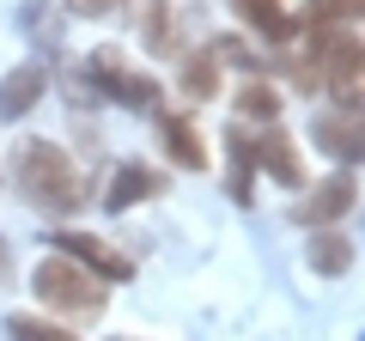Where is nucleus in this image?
Segmentation results:
<instances>
[{
  "instance_id": "f8f14e48",
  "label": "nucleus",
  "mask_w": 365,
  "mask_h": 341,
  "mask_svg": "<svg viewBox=\"0 0 365 341\" xmlns=\"http://www.w3.org/2000/svg\"><path fill=\"white\" fill-rule=\"evenodd\" d=\"M232 13L244 19L250 31H262V37H268L274 49L299 43V19H292V6H287V0H232Z\"/></svg>"
},
{
  "instance_id": "423d86ee",
  "label": "nucleus",
  "mask_w": 365,
  "mask_h": 341,
  "mask_svg": "<svg viewBox=\"0 0 365 341\" xmlns=\"http://www.w3.org/2000/svg\"><path fill=\"white\" fill-rule=\"evenodd\" d=\"M353 201H359V183H353V170H335V177H323V183L311 189V195L292 201V220L299 225H341L353 213Z\"/></svg>"
},
{
  "instance_id": "f03ea898",
  "label": "nucleus",
  "mask_w": 365,
  "mask_h": 341,
  "mask_svg": "<svg viewBox=\"0 0 365 341\" xmlns=\"http://www.w3.org/2000/svg\"><path fill=\"white\" fill-rule=\"evenodd\" d=\"M31 287H37V299L49 305L55 317H73V323H91V317H104V305H110V280H98L91 268H79L73 256H43L37 263V275H31Z\"/></svg>"
},
{
  "instance_id": "1a4fd4ad",
  "label": "nucleus",
  "mask_w": 365,
  "mask_h": 341,
  "mask_svg": "<svg viewBox=\"0 0 365 341\" xmlns=\"http://www.w3.org/2000/svg\"><path fill=\"white\" fill-rule=\"evenodd\" d=\"M43 92H49V67H43V61L13 67V73L0 79V122H25L31 110L43 104Z\"/></svg>"
},
{
  "instance_id": "6e6552de",
  "label": "nucleus",
  "mask_w": 365,
  "mask_h": 341,
  "mask_svg": "<svg viewBox=\"0 0 365 341\" xmlns=\"http://www.w3.org/2000/svg\"><path fill=\"white\" fill-rule=\"evenodd\" d=\"M55 250L73 256L79 268H91L98 280H128L134 275V256H122L110 238H91V232H55Z\"/></svg>"
},
{
  "instance_id": "20e7f679",
  "label": "nucleus",
  "mask_w": 365,
  "mask_h": 341,
  "mask_svg": "<svg viewBox=\"0 0 365 341\" xmlns=\"http://www.w3.org/2000/svg\"><path fill=\"white\" fill-rule=\"evenodd\" d=\"M86 73H91V86H98V98H116V104H128V110H158V98H165L122 49H98L86 61Z\"/></svg>"
},
{
  "instance_id": "ddd939ff",
  "label": "nucleus",
  "mask_w": 365,
  "mask_h": 341,
  "mask_svg": "<svg viewBox=\"0 0 365 341\" xmlns=\"http://www.w3.org/2000/svg\"><path fill=\"white\" fill-rule=\"evenodd\" d=\"M304 263H311L323 280H341V275L353 268V244H347V232H341V225H317L311 244H304Z\"/></svg>"
},
{
  "instance_id": "9b49d317",
  "label": "nucleus",
  "mask_w": 365,
  "mask_h": 341,
  "mask_svg": "<svg viewBox=\"0 0 365 341\" xmlns=\"http://www.w3.org/2000/svg\"><path fill=\"white\" fill-rule=\"evenodd\" d=\"M256 170H268L280 189H299L304 183V165H299V146H292V134H280L268 122V128L256 134Z\"/></svg>"
},
{
  "instance_id": "6ab92c4d",
  "label": "nucleus",
  "mask_w": 365,
  "mask_h": 341,
  "mask_svg": "<svg viewBox=\"0 0 365 341\" xmlns=\"http://www.w3.org/2000/svg\"><path fill=\"white\" fill-rule=\"evenodd\" d=\"M317 25H341V19H365V0H311Z\"/></svg>"
},
{
  "instance_id": "f257e3e1",
  "label": "nucleus",
  "mask_w": 365,
  "mask_h": 341,
  "mask_svg": "<svg viewBox=\"0 0 365 341\" xmlns=\"http://www.w3.org/2000/svg\"><path fill=\"white\" fill-rule=\"evenodd\" d=\"M13 183H19V195L37 213H49V220H67V213H79L91 201L79 165L55 141H19L13 146Z\"/></svg>"
},
{
  "instance_id": "f3484780",
  "label": "nucleus",
  "mask_w": 365,
  "mask_h": 341,
  "mask_svg": "<svg viewBox=\"0 0 365 341\" xmlns=\"http://www.w3.org/2000/svg\"><path fill=\"white\" fill-rule=\"evenodd\" d=\"M237 122H280V92L268 79H244L237 86Z\"/></svg>"
},
{
  "instance_id": "dca6fc26",
  "label": "nucleus",
  "mask_w": 365,
  "mask_h": 341,
  "mask_svg": "<svg viewBox=\"0 0 365 341\" xmlns=\"http://www.w3.org/2000/svg\"><path fill=\"white\" fill-rule=\"evenodd\" d=\"M177 61H182V92L195 98V104L220 92V55H213V43L195 49V55H177Z\"/></svg>"
},
{
  "instance_id": "9d476101",
  "label": "nucleus",
  "mask_w": 365,
  "mask_h": 341,
  "mask_svg": "<svg viewBox=\"0 0 365 341\" xmlns=\"http://www.w3.org/2000/svg\"><path fill=\"white\" fill-rule=\"evenodd\" d=\"M250 189H256V134L250 122H232L225 128V195L250 208Z\"/></svg>"
},
{
  "instance_id": "7ed1b4c3",
  "label": "nucleus",
  "mask_w": 365,
  "mask_h": 341,
  "mask_svg": "<svg viewBox=\"0 0 365 341\" xmlns=\"http://www.w3.org/2000/svg\"><path fill=\"white\" fill-rule=\"evenodd\" d=\"M311 49H317V73L341 98V110H365V43L347 25H317Z\"/></svg>"
},
{
  "instance_id": "412c9836",
  "label": "nucleus",
  "mask_w": 365,
  "mask_h": 341,
  "mask_svg": "<svg viewBox=\"0 0 365 341\" xmlns=\"http://www.w3.org/2000/svg\"><path fill=\"white\" fill-rule=\"evenodd\" d=\"M13 280V256H6V244H0V287Z\"/></svg>"
},
{
  "instance_id": "2eb2a0df",
  "label": "nucleus",
  "mask_w": 365,
  "mask_h": 341,
  "mask_svg": "<svg viewBox=\"0 0 365 341\" xmlns=\"http://www.w3.org/2000/svg\"><path fill=\"white\" fill-rule=\"evenodd\" d=\"M165 153H170V165H182V170H207V141H201V128L189 116H177V110H165Z\"/></svg>"
},
{
  "instance_id": "4468645a",
  "label": "nucleus",
  "mask_w": 365,
  "mask_h": 341,
  "mask_svg": "<svg viewBox=\"0 0 365 341\" xmlns=\"http://www.w3.org/2000/svg\"><path fill=\"white\" fill-rule=\"evenodd\" d=\"M158 189H165V177H158V170H146V165H122L116 177H110V189H104V208H110V213H128L134 201H153Z\"/></svg>"
},
{
  "instance_id": "0eeeda50",
  "label": "nucleus",
  "mask_w": 365,
  "mask_h": 341,
  "mask_svg": "<svg viewBox=\"0 0 365 341\" xmlns=\"http://www.w3.org/2000/svg\"><path fill=\"white\" fill-rule=\"evenodd\" d=\"M311 141L335 165H365V110H323L311 122Z\"/></svg>"
},
{
  "instance_id": "39448f33",
  "label": "nucleus",
  "mask_w": 365,
  "mask_h": 341,
  "mask_svg": "<svg viewBox=\"0 0 365 341\" xmlns=\"http://www.w3.org/2000/svg\"><path fill=\"white\" fill-rule=\"evenodd\" d=\"M146 49L165 55V61H177V55H189V31H195V0H146Z\"/></svg>"
},
{
  "instance_id": "a211bd4d",
  "label": "nucleus",
  "mask_w": 365,
  "mask_h": 341,
  "mask_svg": "<svg viewBox=\"0 0 365 341\" xmlns=\"http://www.w3.org/2000/svg\"><path fill=\"white\" fill-rule=\"evenodd\" d=\"M6 341H79L67 323H55V317H31V311H19V317H6Z\"/></svg>"
},
{
  "instance_id": "aec40b11",
  "label": "nucleus",
  "mask_w": 365,
  "mask_h": 341,
  "mask_svg": "<svg viewBox=\"0 0 365 341\" xmlns=\"http://www.w3.org/2000/svg\"><path fill=\"white\" fill-rule=\"evenodd\" d=\"M67 13H79V19H116L122 0H67Z\"/></svg>"
}]
</instances>
